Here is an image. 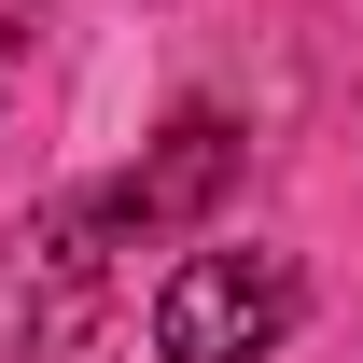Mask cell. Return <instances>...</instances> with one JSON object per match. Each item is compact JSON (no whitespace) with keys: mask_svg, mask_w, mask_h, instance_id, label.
<instances>
[{"mask_svg":"<svg viewBox=\"0 0 363 363\" xmlns=\"http://www.w3.org/2000/svg\"><path fill=\"white\" fill-rule=\"evenodd\" d=\"M98 238H112L98 196H70V210H43V224L0 238V350H70L98 321V266H112Z\"/></svg>","mask_w":363,"mask_h":363,"instance_id":"obj_2","label":"cell"},{"mask_svg":"<svg viewBox=\"0 0 363 363\" xmlns=\"http://www.w3.org/2000/svg\"><path fill=\"white\" fill-rule=\"evenodd\" d=\"M224 182H238V126L196 98V112H168V126L140 140V168L98 196V224H112V238H182L210 196H224Z\"/></svg>","mask_w":363,"mask_h":363,"instance_id":"obj_3","label":"cell"},{"mask_svg":"<svg viewBox=\"0 0 363 363\" xmlns=\"http://www.w3.org/2000/svg\"><path fill=\"white\" fill-rule=\"evenodd\" d=\"M294 321H308L294 252H266V238H210V252H182L168 294H154V363H266Z\"/></svg>","mask_w":363,"mask_h":363,"instance_id":"obj_1","label":"cell"}]
</instances>
